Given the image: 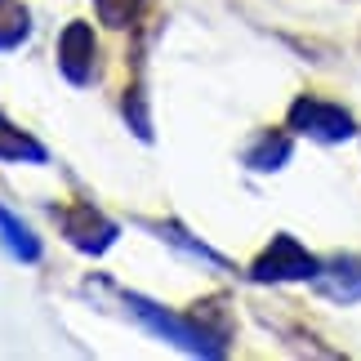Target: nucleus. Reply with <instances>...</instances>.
I'll return each mask as SVG.
<instances>
[{
    "mask_svg": "<svg viewBox=\"0 0 361 361\" xmlns=\"http://www.w3.org/2000/svg\"><path fill=\"white\" fill-rule=\"evenodd\" d=\"M94 9H99V18L107 27H125L138 18V9H143V0H94Z\"/></svg>",
    "mask_w": 361,
    "mask_h": 361,
    "instance_id": "obj_9",
    "label": "nucleus"
},
{
    "mask_svg": "<svg viewBox=\"0 0 361 361\" xmlns=\"http://www.w3.org/2000/svg\"><path fill=\"white\" fill-rule=\"evenodd\" d=\"M0 241H5V250L13 259H23V263H36L40 259V241L27 232V224H18L9 210H0Z\"/></svg>",
    "mask_w": 361,
    "mask_h": 361,
    "instance_id": "obj_7",
    "label": "nucleus"
},
{
    "mask_svg": "<svg viewBox=\"0 0 361 361\" xmlns=\"http://www.w3.org/2000/svg\"><path fill=\"white\" fill-rule=\"evenodd\" d=\"M290 125L312 138H326V143H335V138H348L353 134V116L339 112V107L330 103H317V99H303L295 103V112H290Z\"/></svg>",
    "mask_w": 361,
    "mask_h": 361,
    "instance_id": "obj_5",
    "label": "nucleus"
},
{
    "mask_svg": "<svg viewBox=\"0 0 361 361\" xmlns=\"http://www.w3.org/2000/svg\"><path fill=\"white\" fill-rule=\"evenodd\" d=\"M27 32H32V23H27V9L18 0H0V49H18Z\"/></svg>",
    "mask_w": 361,
    "mask_h": 361,
    "instance_id": "obj_8",
    "label": "nucleus"
},
{
    "mask_svg": "<svg viewBox=\"0 0 361 361\" xmlns=\"http://www.w3.org/2000/svg\"><path fill=\"white\" fill-rule=\"evenodd\" d=\"M59 224H63V232H67V241L80 245V250H90V255H103V250L116 241V228L107 224L99 210H90L85 201L63 205V210H59Z\"/></svg>",
    "mask_w": 361,
    "mask_h": 361,
    "instance_id": "obj_3",
    "label": "nucleus"
},
{
    "mask_svg": "<svg viewBox=\"0 0 361 361\" xmlns=\"http://www.w3.org/2000/svg\"><path fill=\"white\" fill-rule=\"evenodd\" d=\"M94 54H99V40H94L90 23H67L59 36V67L72 85H85L94 76Z\"/></svg>",
    "mask_w": 361,
    "mask_h": 361,
    "instance_id": "obj_4",
    "label": "nucleus"
},
{
    "mask_svg": "<svg viewBox=\"0 0 361 361\" xmlns=\"http://www.w3.org/2000/svg\"><path fill=\"white\" fill-rule=\"evenodd\" d=\"M125 308H130L147 330H157V335L174 339L178 348H188V353H210V357H214L219 348H224V343L210 339L201 326H192V322H183V317H174V312H165V308H152V303L138 299V295H125Z\"/></svg>",
    "mask_w": 361,
    "mask_h": 361,
    "instance_id": "obj_1",
    "label": "nucleus"
},
{
    "mask_svg": "<svg viewBox=\"0 0 361 361\" xmlns=\"http://www.w3.org/2000/svg\"><path fill=\"white\" fill-rule=\"evenodd\" d=\"M0 161L5 165H13V161L45 165V147H40L27 130H18V125H9L5 116H0Z\"/></svg>",
    "mask_w": 361,
    "mask_h": 361,
    "instance_id": "obj_6",
    "label": "nucleus"
},
{
    "mask_svg": "<svg viewBox=\"0 0 361 361\" xmlns=\"http://www.w3.org/2000/svg\"><path fill=\"white\" fill-rule=\"evenodd\" d=\"M317 272H322V268H317V259L295 237H276L255 259V268H250L255 281H303V276H317Z\"/></svg>",
    "mask_w": 361,
    "mask_h": 361,
    "instance_id": "obj_2",
    "label": "nucleus"
}]
</instances>
